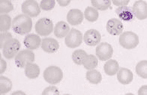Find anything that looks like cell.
Masks as SVG:
<instances>
[{
  "label": "cell",
  "mask_w": 147,
  "mask_h": 95,
  "mask_svg": "<svg viewBox=\"0 0 147 95\" xmlns=\"http://www.w3.org/2000/svg\"><path fill=\"white\" fill-rule=\"evenodd\" d=\"M32 28V20L26 14H19L12 20V29L15 33L23 35L29 33Z\"/></svg>",
  "instance_id": "6da1fadb"
},
{
  "label": "cell",
  "mask_w": 147,
  "mask_h": 95,
  "mask_svg": "<svg viewBox=\"0 0 147 95\" xmlns=\"http://www.w3.org/2000/svg\"><path fill=\"white\" fill-rule=\"evenodd\" d=\"M43 76L45 81L51 85H56L62 81L63 72L59 67L52 65L46 68L44 71Z\"/></svg>",
  "instance_id": "7a4b0ae2"
},
{
  "label": "cell",
  "mask_w": 147,
  "mask_h": 95,
  "mask_svg": "<svg viewBox=\"0 0 147 95\" xmlns=\"http://www.w3.org/2000/svg\"><path fill=\"white\" fill-rule=\"evenodd\" d=\"M119 43L125 49L131 50L135 48L139 43V37L133 31H125L120 35Z\"/></svg>",
  "instance_id": "3957f363"
},
{
  "label": "cell",
  "mask_w": 147,
  "mask_h": 95,
  "mask_svg": "<svg viewBox=\"0 0 147 95\" xmlns=\"http://www.w3.org/2000/svg\"><path fill=\"white\" fill-rule=\"evenodd\" d=\"M20 50V43L18 39H10L5 43L2 48L3 56L7 59H11L17 56Z\"/></svg>",
  "instance_id": "277c9868"
},
{
  "label": "cell",
  "mask_w": 147,
  "mask_h": 95,
  "mask_svg": "<svg viewBox=\"0 0 147 95\" xmlns=\"http://www.w3.org/2000/svg\"><path fill=\"white\" fill-rule=\"evenodd\" d=\"M35 31L40 36H47L53 31V23L51 19L43 17L39 19L35 23Z\"/></svg>",
  "instance_id": "5b68a950"
},
{
  "label": "cell",
  "mask_w": 147,
  "mask_h": 95,
  "mask_svg": "<svg viewBox=\"0 0 147 95\" xmlns=\"http://www.w3.org/2000/svg\"><path fill=\"white\" fill-rule=\"evenodd\" d=\"M35 61V54L30 50H23L20 51L15 56V64L20 68H25L29 63Z\"/></svg>",
  "instance_id": "8992f818"
},
{
  "label": "cell",
  "mask_w": 147,
  "mask_h": 95,
  "mask_svg": "<svg viewBox=\"0 0 147 95\" xmlns=\"http://www.w3.org/2000/svg\"><path fill=\"white\" fill-rule=\"evenodd\" d=\"M83 41V36L81 31L76 29H71L70 30L69 33L66 35L65 39V45L69 48H76L80 46Z\"/></svg>",
  "instance_id": "52a82bcc"
},
{
  "label": "cell",
  "mask_w": 147,
  "mask_h": 95,
  "mask_svg": "<svg viewBox=\"0 0 147 95\" xmlns=\"http://www.w3.org/2000/svg\"><path fill=\"white\" fill-rule=\"evenodd\" d=\"M21 10L23 14L30 17H35L41 13V7L35 0H25L21 5Z\"/></svg>",
  "instance_id": "ba28073f"
},
{
  "label": "cell",
  "mask_w": 147,
  "mask_h": 95,
  "mask_svg": "<svg viewBox=\"0 0 147 95\" xmlns=\"http://www.w3.org/2000/svg\"><path fill=\"white\" fill-rule=\"evenodd\" d=\"M113 54V49L108 43H100L96 47V56L101 61H107L111 58Z\"/></svg>",
  "instance_id": "9c48e42d"
},
{
  "label": "cell",
  "mask_w": 147,
  "mask_h": 95,
  "mask_svg": "<svg viewBox=\"0 0 147 95\" xmlns=\"http://www.w3.org/2000/svg\"><path fill=\"white\" fill-rule=\"evenodd\" d=\"M101 35L96 29H89L83 35V41L89 47H94L100 43Z\"/></svg>",
  "instance_id": "30bf717a"
},
{
  "label": "cell",
  "mask_w": 147,
  "mask_h": 95,
  "mask_svg": "<svg viewBox=\"0 0 147 95\" xmlns=\"http://www.w3.org/2000/svg\"><path fill=\"white\" fill-rule=\"evenodd\" d=\"M132 10L137 19L143 20L147 18V2L145 1L138 0L134 2Z\"/></svg>",
  "instance_id": "8fae6325"
},
{
  "label": "cell",
  "mask_w": 147,
  "mask_h": 95,
  "mask_svg": "<svg viewBox=\"0 0 147 95\" xmlns=\"http://www.w3.org/2000/svg\"><path fill=\"white\" fill-rule=\"evenodd\" d=\"M107 31L111 35H119L122 33L124 26L121 22V20L116 19V18H112L109 19L106 25Z\"/></svg>",
  "instance_id": "7c38bea8"
},
{
  "label": "cell",
  "mask_w": 147,
  "mask_h": 95,
  "mask_svg": "<svg viewBox=\"0 0 147 95\" xmlns=\"http://www.w3.org/2000/svg\"><path fill=\"white\" fill-rule=\"evenodd\" d=\"M41 41L42 40L39 35H35V34H29L25 37L23 43L28 50H34L41 46Z\"/></svg>",
  "instance_id": "4fadbf2b"
},
{
  "label": "cell",
  "mask_w": 147,
  "mask_h": 95,
  "mask_svg": "<svg viewBox=\"0 0 147 95\" xmlns=\"http://www.w3.org/2000/svg\"><path fill=\"white\" fill-rule=\"evenodd\" d=\"M41 48L47 53H54L59 48V43L52 37H45L41 41Z\"/></svg>",
  "instance_id": "5bb4252c"
},
{
  "label": "cell",
  "mask_w": 147,
  "mask_h": 95,
  "mask_svg": "<svg viewBox=\"0 0 147 95\" xmlns=\"http://www.w3.org/2000/svg\"><path fill=\"white\" fill-rule=\"evenodd\" d=\"M84 19V14L79 9H71L68 11L67 14V20L68 23L71 25H78Z\"/></svg>",
  "instance_id": "9a60e30c"
},
{
  "label": "cell",
  "mask_w": 147,
  "mask_h": 95,
  "mask_svg": "<svg viewBox=\"0 0 147 95\" xmlns=\"http://www.w3.org/2000/svg\"><path fill=\"white\" fill-rule=\"evenodd\" d=\"M116 14L118 15L119 17L124 21H131L134 19L132 8L128 6H120L116 9Z\"/></svg>",
  "instance_id": "2e32d148"
},
{
  "label": "cell",
  "mask_w": 147,
  "mask_h": 95,
  "mask_svg": "<svg viewBox=\"0 0 147 95\" xmlns=\"http://www.w3.org/2000/svg\"><path fill=\"white\" fill-rule=\"evenodd\" d=\"M133 73L128 68H120L117 73V80L122 85L131 83L133 80Z\"/></svg>",
  "instance_id": "e0dca14e"
},
{
  "label": "cell",
  "mask_w": 147,
  "mask_h": 95,
  "mask_svg": "<svg viewBox=\"0 0 147 95\" xmlns=\"http://www.w3.org/2000/svg\"><path fill=\"white\" fill-rule=\"evenodd\" d=\"M70 27L67 23L64 21H59L55 25L53 31L54 35L56 37L58 38H62V37H66V35L69 33Z\"/></svg>",
  "instance_id": "ac0fdd59"
},
{
  "label": "cell",
  "mask_w": 147,
  "mask_h": 95,
  "mask_svg": "<svg viewBox=\"0 0 147 95\" xmlns=\"http://www.w3.org/2000/svg\"><path fill=\"white\" fill-rule=\"evenodd\" d=\"M119 70V64L118 62L113 59H109L104 65L105 73L108 76H114Z\"/></svg>",
  "instance_id": "d6986e66"
},
{
  "label": "cell",
  "mask_w": 147,
  "mask_h": 95,
  "mask_svg": "<svg viewBox=\"0 0 147 95\" xmlns=\"http://www.w3.org/2000/svg\"><path fill=\"white\" fill-rule=\"evenodd\" d=\"M25 74L29 79H36L40 75V68L38 64L29 63L25 68Z\"/></svg>",
  "instance_id": "ffe728a7"
},
{
  "label": "cell",
  "mask_w": 147,
  "mask_h": 95,
  "mask_svg": "<svg viewBox=\"0 0 147 95\" xmlns=\"http://www.w3.org/2000/svg\"><path fill=\"white\" fill-rule=\"evenodd\" d=\"M86 78L90 83L97 85L100 83L102 80V75L98 70L93 69L86 72Z\"/></svg>",
  "instance_id": "44dd1931"
},
{
  "label": "cell",
  "mask_w": 147,
  "mask_h": 95,
  "mask_svg": "<svg viewBox=\"0 0 147 95\" xmlns=\"http://www.w3.org/2000/svg\"><path fill=\"white\" fill-rule=\"evenodd\" d=\"M12 26L11 18L7 14L0 16V31L1 32L8 31Z\"/></svg>",
  "instance_id": "7402d4cb"
},
{
  "label": "cell",
  "mask_w": 147,
  "mask_h": 95,
  "mask_svg": "<svg viewBox=\"0 0 147 95\" xmlns=\"http://www.w3.org/2000/svg\"><path fill=\"white\" fill-rule=\"evenodd\" d=\"M88 54L83 50H76L72 53V60L78 65H82Z\"/></svg>",
  "instance_id": "603a6c76"
},
{
  "label": "cell",
  "mask_w": 147,
  "mask_h": 95,
  "mask_svg": "<svg viewBox=\"0 0 147 95\" xmlns=\"http://www.w3.org/2000/svg\"><path fill=\"white\" fill-rule=\"evenodd\" d=\"M12 88V82L8 77L0 76V93L1 94L8 93Z\"/></svg>",
  "instance_id": "cb8c5ba5"
},
{
  "label": "cell",
  "mask_w": 147,
  "mask_h": 95,
  "mask_svg": "<svg viewBox=\"0 0 147 95\" xmlns=\"http://www.w3.org/2000/svg\"><path fill=\"white\" fill-rule=\"evenodd\" d=\"M99 17V14L98 10L94 7H87L84 11V17L89 22H95L98 20Z\"/></svg>",
  "instance_id": "d4e9b609"
},
{
  "label": "cell",
  "mask_w": 147,
  "mask_h": 95,
  "mask_svg": "<svg viewBox=\"0 0 147 95\" xmlns=\"http://www.w3.org/2000/svg\"><path fill=\"white\" fill-rule=\"evenodd\" d=\"M98 64V60L95 56L94 55H88L87 57L86 58V59L83 62V65L84 68L88 70H93L95 69Z\"/></svg>",
  "instance_id": "484cf974"
},
{
  "label": "cell",
  "mask_w": 147,
  "mask_h": 95,
  "mask_svg": "<svg viewBox=\"0 0 147 95\" xmlns=\"http://www.w3.org/2000/svg\"><path fill=\"white\" fill-rule=\"evenodd\" d=\"M135 70L140 77L147 79V60H143L138 62L135 68Z\"/></svg>",
  "instance_id": "4316f807"
},
{
  "label": "cell",
  "mask_w": 147,
  "mask_h": 95,
  "mask_svg": "<svg viewBox=\"0 0 147 95\" xmlns=\"http://www.w3.org/2000/svg\"><path fill=\"white\" fill-rule=\"evenodd\" d=\"M91 2L94 8L100 11L107 10L111 5V0H91Z\"/></svg>",
  "instance_id": "83f0119b"
},
{
  "label": "cell",
  "mask_w": 147,
  "mask_h": 95,
  "mask_svg": "<svg viewBox=\"0 0 147 95\" xmlns=\"http://www.w3.org/2000/svg\"><path fill=\"white\" fill-rule=\"evenodd\" d=\"M14 6L10 0H0V13L1 14H8L13 11Z\"/></svg>",
  "instance_id": "f1b7e54d"
},
{
  "label": "cell",
  "mask_w": 147,
  "mask_h": 95,
  "mask_svg": "<svg viewBox=\"0 0 147 95\" xmlns=\"http://www.w3.org/2000/svg\"><path fill=\"white\" fill-rule=\"evenodd\" d=\"M56 5L55 0H41V3H40V7L41 9L48 11L53 9Z\"/></svg>",
  "instance_id": "f546056e"
},
{
  "label": "cell",
  "mask_w": 147,
  "mask_h": 95,
  "mask_svg": "<svg viewBox=\"0 0 147 95\" xmlns=\"http://www.w3.org/2000/svg\"><path fill=\"white\" fill-rule=\"evenodd\" d=\"M11 38L12 35L10 32H8V31L1 32V35H0V47H1L2 50L3 48V47H4L5 43Z\"/></svg>",
  "instance_id": "4dcf8cb0"
},
{
  "label": "cell",
  "mask_w": 147,
  "mask_h": 95,
  "mask_svg": "<svg viewBox=\"0 0 147 95\" xmlns=\"http://www.w3.org/2000/svg\"><path fill=\"white\" fill-rule=\"evenodd\" d=\"M59 91L56 86H49L42 92V95H59Z\"/></svg>",
  "instance_id": "1f68e13d"
},
{
  "label": "cell",
  "mask_w": 147,
  "mask_h": 95,
  "mask_svg": "<svg viewBox=\"0 0 147 95\" xmlns=\"http://www.w3.org/2000/svg\"><path fill=\"white\" fill-rule=\"evenodd\" d=\"M130 0H112L113 4L116 6H125L129 3Z\"/></svg>",
  "instance_id": "d6a6232c"
},
{
  "label": "cell",
  "mask_w": 147,
  "mask_h": 95,
  "mask_svg": "<svg viewBox=\"0 0 147 95\" xmlns=\"http://www.w3.org/2000/svg\"><path fill=\"white\" fill-rule=\"evenodd\" d=\"M0 62H1V67H0V74H2L6 70L7 68V63L2 58H0Z\"/></svg>",
  "instance_id": "836d02e7"
},
{
  "label": "cell",
  "mask_w": 147,
  "mask_h": 95,
  "mask_svg": "<svg viewBox=\"0 0 147 95\" xmlns=\"http://www.w3.org/2000/svg\"><path fill=\"white\" fill-rule=\"evenodd\" d=\"M57 2H58V4L60 6H62V7H66V6H68V5L71 3V0H56Z\"/></svg>",
  "instance_id": "e575fe53"
},
{
  "label": "cell",
  "mask_w": 147,
  "mask_h": 95,
  "mask_svg": "<svg viewBox=\"0 0 147 95\" xmlns=\"http://www.w3.org/2000/svg\"><path fill=\"white\" fill-rule=\"evenodd\" d=\"M139 95H147V86H143L138 90Z\"/></svg>",
  "instance_id": "d590c367"
},
{
  "label": "cell",
  "mask_w": 147,
  "mask_h": 95,
  "mask_svg": "<svg viewBox=\"0 0 147 95\" xmlns=\"http://www.w3.org/2000/svg\"><path fill=\"white\" fill-rule=\"evenodd\" d=\"M18 94L25 95V93L21 91H15V92H14V93H12V95H18Z\"/></svg>",
  "instance_id": "8d00e7d4"
}]
</instances>
